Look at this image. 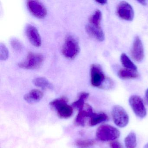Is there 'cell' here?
I'll return each instance as SVG.
<instances>
[{
    "mask_svg": "<svg viewBox=\"0 0 148 148\" xmlns=\"http://www.w3.org/2000/svg\"><path fill=\"white\" fill-rule=\"evenodd\" d=\"M26 34L30 42L36 47L41 45V38L38 29L32 25H27L26 28Z\"/></svg>",
    "mask_w": 148,
    "mask_h": 148,
    "instance_id": "11",
    "label": "cell"
},
{
    "mask_svg": "<svg viewBox=\"0 0 148 148\" xmlns=\"http://www.w3.org/2000/svg\"><path fill=\"white\" fill-rule=\"evenodd\" d=\"M33 82L35 86L43 90H51L53 88L51 83L44 77L36 78L34 79Z\"/></svg>",
    "mask_w": 148,
    "mask_h": 148,
    "instance_id": "15",
    "label": "cell"
},
{
    "mask_svg": "<svg viewBox=\"0 0 148 148\" xmlns=\"http://www.w3.org/2000/svg\"><path fill=\"white\" fill-rule=\"evenodd\" d=\"M118 75L120 78L122 79H129L137 78L138 77L139 74L137 71L123 68L119 71Z\"/></svg>",
    "mask_w": 148,
    "mask_h": 148,
    "instance_id": "16",
    "label": "cell"
},
{
    "mask_svg": "<svg viewBox=\"0 0 148 148\" xmlns=\"http://www.w3.org/2000/svg\"><path fill=\"white\" fill-rule=\"evenodd\" d=\"M11 45L13 48L17 51H20L23 49V45L20 40L14 38L12 40Z\"/></svg>",
    "mask_w": 148,
    "mask_h": 148,
    "instance_id": "24",
    "label": "cell"
},
{
    "mask_svg": "<svg viewBox=\"0 0 148 148\" xmlns=\"http://www.w3.org/2000/svg\"><path fill=\"white\" fill-rule=\"evenodd\" d=\"M110 148H123L122 145L118 141H113L110 143Z\"/></svg>",
    "mask_w": 148,
    "mask_h": 148,
    "instance_id": "25",
    "label": "cell"
},
{
    "mask_svg": "<svg viewBox=\"0 0 148 148\" xmlns=\"http://www.w3.org/2000/svg\"><path fill=\"white\" fill-rule=\"evenodd\" d=\"M145 99L146 100V103L148 105V88L146 90L145 93Z\"/></svg>",
    "mask_w": 148,
    "mask_h": 148,
    "instance_id": "27",
    "label": "cell"
},
{
    "mask_svg": "<svg viewBox=\"0 0 148 148\" xmlns=\"http://www.w3.org/2000/svg\"><path fill=\"white\" fill-rule=\"evenodd\" d=\"M43 96L44 94L42 91L37 89H34L25 94L24 96V99L29 103H34L40 101Z\"/></svg>",
    "mask_w": 148,
    "mask_h": 148,
    "instance_id": "13",
    "label": "cell"
},
{
    "mask_svg": "<svg viewBox=\"0 0 148 148\" xmlns=\"http://www.w3.org/2000/svg\"><path fill=\"white\" fill-rule=\"evenodd\" d=\"M96 2L98 4H100V5H104L107 3V1H106V0H103V1H97Z\"/></svg>",
    "mask_w": 148,
    "mask_h": 148,
    "instance_id": "26",
    "label": "cell"
},
{
    "mask_svg": "<svg viewBox=\"0 0 148 148\" xmlns=\"http://www.w3.org/2000/svg\"><path fill=\"white\" fill-rule=\"evenodd\" d=\"M80 51L79 44L76 38L69 35L66 39L62 48L63 55L66 58L73 59L77 57Z\"/></svg>",
    "mask_w": 148,
    "mask_h": 148,
    "instance_id": "3",
    "label": "cell"
},
{
    "mask_svg": "<svg viewBox=\"0 0 148 148\" xmlns=\"http://www.w3.org/2000/svg\"><path fill=\"white\" fill-rule=\"evenodd\" d=\"M138 2L139 4H141V5H143L145 6L147 5L146 1H138Z\"/></svg>",
    "mask_w": 148,
    "mask_h": 148,
    "instance_id": "28",
    "label": "cell"
},
{
    "mask_svg": "<svg viewBox=\"0 0 148 148\" xmlns=\"http://www.w3.org/2000/svg\"><path fill=\"white\" fill-rule=\"evenodd\" d=\"M27 5L30 13L38 18H44L47 14L45 6L40 1L29 0L27 1Z\"/></svg>",
    "mask_w": 148,
    "mask_h": 148,
    "instance_id": "8",
    "label": "cell"
},
{
    "mask_svg": "<svg viewBox=\"0 0 148 148\" xmlns=\"http://www.w3.org/2000/svg\"><path fill=\"white\" fill-rule=\"evenodd\" d=\"M85 28L87 34L98 41L102 42L104 40V34L102 28L95 27L89 24L86 25Z\"/></svg>",
    "mask_w": 148,
    "mask_h": 148,
    "instance_id": "12",
    "label": "cell"
},
{
    "mask_svg": "<svg viewBox=\"0 0 148 148\" xmlns=\"http://www.w3.org/2000/svg\"><path fill=\"white\" fill-rule=\"evenodd\" d=\"M120 135V132L117 128L109 125H100L96 132L97 138L104 142L114 141L118 138Z\"/></svg>",
    "mask_w": 148,
    "mask_h": 148,
    "instance_id": "2",
    "label": "cell"
},
{
    "mask_svg": "<svg viewBox=\"0 0 148 148\" xmlns=\"http://www.w3.org/2000/svg\"><path fill=\"white\" fill-rule=\"evenodd\" d=\"M67 98L63 97L54 99L50 103V105L54 108L58 115L62 118H68L72 115L73 109L67 104Z\"/></svg>",
    "mask_w": 148,
    "mask_h": 148,
    "instance_id": "1",
    "label": "cell"
},
{
    "mask_svg": "<svg viewBox=\"0 0 148 148\" xmlns=\"http://www.w3.org/2000/svg\"><path fill=\"white\" fill-rule=\"evenodd\" d=\"M89 93L86 92H82L79 94L78 99L73 103L72 106L77 108L79 111L83 110L85 105V102L88 98Z\"/></svg>",
    "mask_w": 148,
    "mask_h": 148,
    "instance_id": "19",
    "label": "cell"
},
{
    "mask_svg": "<svg viewBox=\"0 0 148 148\" xmlns=\"http://www.w3.org/2000/svg\"><path fill=\"white\" fill-rule=\"evenodd\" d=\"M144 148H148V143L145 145V146H144Z\"/></svg>",
    "mask_w": 148,
    "mask_h": 148,
    "instance_id": "29",
    "label": "cell"
},
{
    "mask_svg": "<svg viewBox=\"0 0 148 148\" xmlns=\"http://www.w3.org/2000/svg\"><path fill=\"white\" fill-rule=\"evenodd\" d=\"M86 107H87L86 110H82L79 111V112L76 117L75 122L78 125L84 126L86 118L88 117H90L94 113L93 112L92 108L90 106L87 104Z\"/></svg>",
    "mask_w": 148,
    "mask_h": 148,
    "instance_id": "14",
    "label": "cell"
},
{
    "mask_svg": "<svg viewBox=\"0 0 148 148\" xmlns=\"http://www.w3.org/2000/svg\"><path fill=\"white\" fill-rule=\"evenodd\" d=\"M125 144L126 148H135L136 146V136L134 132H131L125 139Z\"/></svg>",
    "mask_w": 148,
    "mask_h": 148,
    "instance_id": "21",
    "label": "cell"
},
{
    "mask_svg": "<svg viewBox=\"0 0 148 148\" xmlns=\"http://www.w3.org/2000/svg\"><path fill=\"white\" fill-rule=\"evenodd\" d=\"M130 106L136 116L141 119L146 115V110L143 99L139 96L132 95L129 99Z\"/></svg>",
    "mask_w": 148,
    "mask_h": 148,
    "instance_id": "7",
    "label": "cell"
},
{
    "mask_svg": "<svg viewBox=\"0 0 148 148\" xmlns=\"http://www.w3.org/2000/svg\"><path fill=\"white\" fill-rule=\"evenodd\" d=\"M102 19V13L100 10L97 9L95 11L94 13L90 17L89 24L95 27L101 28V22Z\"/></svg>",
    "mask_w": 148,
    "mask_h": 148,
    "instance_id": "18",
    "label": "cell"
},
{
    "mask_svg": "<svg viewBox=\"0 0 148 148\" xmlns=\"http://www.w3.org/2000/svg\"><path fill=\"white\" fill-rule=\"evenodd\" d=\"M91 83L92 86L101 87L106 80L102 67L98 64H92L90 67Z\"/></svg>",
    "mask_w": 148,
    "mask_h": 148,
    "instance_id": "6",
    "label": "cell"
},
{
    "mask_svg": "<svg viewBox=\"0 0 148 148\" xmlns=\"http://www.w3.org/2000/svg\"><path fill=\"white\" fill-rule=\"evenodd\" d=\"M9 51L6 46L1 43L0 45V59L2 60H5L8 58Z\"/></svg>",
    "mask_w": 148,
    "mask_h": 148,
    "instance_id": "23",
    "label": "cell"
},
{
    "mask_svg": "<svg viewBox=\"0 0 148 148\" xmlns=\"http://www.w3.org/2000/svg\"><path fill=\"white\" fill-rule=\"evenodd\" d=\"M95 143L94 140L92 139H79L77 140L76 145L80 148H85L90 147Z\"/></svg>",
    "mask_w": 148,
    "mask_h": 148,
    "instance_id": "22",
    "label": "cell"
},
{
    "mask_svg": "<svg viewBox=\"0 0 148 148\" xmlns=\"http://www.w3.org/2000/svg\"><path fill=\"white\" fill-rule=\"evenodd\" d=\"M113 122L115 124L120 128H123L128 125L129 116L125 109L120 106H113L112 111Z\"/></svg>",
    "mask_w": 148,
    "mask_h": 148,
    "instance_id": "5",
    "label": "cell"
},
{
    "mask_svg": "<svg viewBox=\"0 0 148 148\" xmlns=\"http://www.w3.org/2000/svg\"><path fill=\"white\" fill-rule=\"evenodd\" d=\"M117 14L120 18L127 21H132L134 17L132 6L126 1H121L117 7Z\"/></svg>",
    "mask_w": 148,
    "mask_h": 148,
    "instance_id": "9",
    "label": "cell"
},
{
    "mask_svg": "<svg viewBox=\"0 0 148 148\" xmlns=\"http://www.w3.org/2000/svg\"><path fill=\"white\" fill-rule=\"evenodd\" d=\"M44 60V57L40 53L30 52L24 61L18 64L19 67L25 69H35L40 66Z\"/></svg>",
    "mask_w": 148,
    "mask_h": 148,
    "instance_id": "4",
    "label": "cell"
},
{
    "mask_svg": "<svg viewBox=\"0 0 148 148\" xmlns=\"http://www.w3.org/2000/svg\"><path fill=\"white\" fill-rule=\"evenodd\" d=\"M131 54L132 59L138 62H140L144 58V50L142 40L138 36L135 38Z\"/></svg>",
    "mask_w": 148,
    "mask_h": 148,
    "instance_id": "10",
    "label": "cell"
},
{
    "mask_svg": "<svg viewBox=\"0 0 148 148\" xmlns=\"http://www.w3.org/2000/svg\"><path fill=\"white\" fill-rule=\"evenodd\" d=\"M90 125L91 126H94L100 123L106 121L108 119V116L106 113H93L90 117Z\"/></svg>",
    "mask_w": 148,
    "mask_h": 148,
    "instance_id": "17",
    "label": "cell"
},
{
    "mask_svg": "<svg viewBox=\"0 0 148 148\" xmlns=\"http://www.w3.org/2000/svg\"><path fill=\"white\" fill-rule=\"evenodd\" d=\"M120 61L123 66L126 69L137 71V67L125 53H123L120 57Z\"/></svg>",
    "mask_w": 148,
    "mask_h": 148,
    "instance_id": "20",
    "label": "cell"
}]
</instances>
